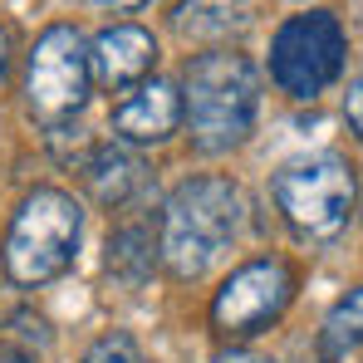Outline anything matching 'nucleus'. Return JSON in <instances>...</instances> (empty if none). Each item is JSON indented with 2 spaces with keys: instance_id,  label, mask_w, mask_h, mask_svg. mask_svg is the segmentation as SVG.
<instances>
[{
  "instance_id": "a211bd4d",
  "label": "nucleus",
  "mask_w": 363,
  "mask_h": 363,
  "mask_svg": "<svg viewBox=\"0 0 363 363\" xmlns=\"http://www.w3.org/2000/svg\"><path fill=\"white\" fill-rule=\"evenodd\" d=\"M0 363H35L25 349H15V344H0Z\"/></svg>"
},
{
  "instance_id": "6e6552de",
  "label": "nucleus",
  "mask_w": 363,
  "mask_h": 363,
  "mask_svg": "<svg viewBox=\"0 0 363 363\" xmlns=\"http://www.w3.org/2000/svg\"><path fill=\"white\" fill-rule=\"evenodd\" d=\"M177 128H182V94L167 79H143L113 108V133L123 143H167Z\"/></svg>"
},
{
  "instance_id": "6ab92c4d",
  "label": "nucleus",
  "mask_w": 363,
  "mask_h": 363,
  "mask_svg": "<svg viewBox=\"0 0 363 363\" xmlns=\"http://www.w3.org/2000/svg\"><path fill=\"white\" fill-rule=\"evenodd\" d=\"M99 5H113V10H133V5H143V0H99Z\"/></svg>"
},
{
  "instance_id": "9d476101",
  "label": "nucleus",
  "mask_w": 363,
  "mask_h": 363,
  "mask_svg": "<svg viewBox=\"0 0 363 363\" xmlns=\"http://www.w3.org/2000/svg\"><path fill=\"white\" fill-rule=\"evenodd\" d=\"M84 182H89V191H94L99 206L118 211V206L133 201V191L143 186V162L128 147H118V143H104V147H94L84 157Z\"/></svg>"
},
{
  "instance_id": "39448f33",
  "label": "nucleus",
  "mask_w": 363,
  "mask_h": 363,
  "mask_svg": "<svg viewBox=\"0 0 363 363\" xmlns=\"http://www.w3.org/2000/svg\"><path fill=\"white\" fill-rule=\"evenodd\" d=\"M349 55V35L334 10H304L290 15L270 40V79L290 99H319L339 74Z\"/></svg>"
},
{
  "instance_id": "2eb2a0df",
  "label": "nucleus",
  "mask_w": 363,
  "mask_h": 363,
  "mask_svg": "<svg viewBox=\"0 0 363 363\" xmlns=\"http://www.w3.org/2000/svg\"><path fill=\"white\" fill-rule=\"evenodd\" d=\"M344 118H349V128L363 138V74L349 84V94H344Z\"/></svg>"
},
{
  "instance_id": "dca6fc26",
  "label": "nucleus",
  "mask_w": 363,
  "mask_h": 363,
  "mask_svg": "<svg viewBox=\"0 0 363 363\" xmlns=\"http://www.w3.org/2000/svg\"><path fill=\"white\" fill-rule=\"evenodd\" d=\"M211 363H275V359H265V354H255V349H245V344H231V349H221Z\"/></svg>"
},
{
  "instance_id": "ddd939ff",
  "label": "nucleus",
  "mask_w": 363,
  "mask_h": 363,
  "mask_svg": "<svg viewBox=\"0 0 363 363\" xmlns=\"http://www.w3.org/2000/svg\"><path fill=\"white\" fill-rule=\"evenodd\" d=\"M359 349H363V285L329 304L324 329H319V354H324V363H339V359H349V354H359Z\"/></svg>"
},
{
  "instance_id": "f8f14e48",
  "label": "nucleus",
  "mask_w": 363,
  "mask_h": 363,
  "mask_svg": "<svg viewBox=\"0 0 363 363\" xmlns=\"http://www.w3.org/2000/svg\"><path fill=\"white\" fill-rule=\"evenodd\" d=\"M172 25L191 40H221L250 25V5L245 0H182L172 10Z\"/></svg>"
},
{
  "instance_id": "f03ea898",
  "label": "nucleus",
  "mask_w": 363,
  "mask_h": 363,
  "mask_svg": "<svg viewBox=\"0 0 363 363\" xmlns=\"http://www.w3.org/2000/svg\"><path fill=\"white\" fill-rule=\"evenodd\" d=\"M241 231V186L231 177H186L162 206V260L177 280H201Z\"/></svg>"
},
{
  "instance_id": "1a4fd4ad",
  "label": "nucleus",
  "mask_w": 363,
  "mask_h": 363,
  "mask_svg": "<svg viewBox=\"0 0 363 363\" xmlns=\"http://www.w3.org/2000/svg\"><path fill=\"white\" fill-rule=\"evenodd\" d=\"M94 64V79L108 84V89H128V84H143L157 64V40L143 30V25H113L94 40L89 50Z\"/></svg>"
},
{
  "instance_id": "0eeeda50",
  "label": "nucleus",
  "mask_w": 363,
  "mask_h": 363,
  "mask_svg": "<svg viewBox=\"0 0 363 363\" xmlns=\"http://www.w3.org/2000/svg\"><path fill=\"white\" fill-rule=\"evenodd\" d=\"M295 285H300V275H295L290 260H280V255H255V260L236 265V270L221 280V290H216V300H211V324H216L221 334H231V339H250V334L270 329V324L290 309Z\"/></svg>"
},
{
  "instance_id": "f3484780",
  "label": "nucleus",
  "mask_w": 363,
  "mask_h": 363,
  "mask_svg": "<svg viewBox=\"0 0 363 363\" xmlns=\"http://www.w3.org/2000/svg\"><path fill=\"white\" fill-rule=\"evenodd\" d=\"M10 55H15V30L0 20V84H5V74H10Z\"/></svg>"
},
{
  "instance_id": "7ed1b4c3",
  "label": "nucleus",
  "mask_w": 363,
  "mask_h": 363,
  "mask_svg": "<svg viewBox=\"0 0 363 363\" xmlns=\"http://www.w3.org/2000/svg\"><path fill=\"white\" fill-rule=\"evenodd\" d=\"M84 241V206L60 186H35L5 231V275L15 285H50L74 265Z\"/></svg>"
},
{
  "instance_id": "20e7f679",
  "label": "nucleus",
  "mask_w": 363,
  "mask_h": 363,
  "mask_svg": "<svg viewBox=\"0 0 363 363\" xmlns=\"http://www.w3.org/2000/svg\"><path fill=\"white\" fill-rule=\"evenodd\" d=\"M270 196H275L285 226L300 241L319 245V241H334L349 226L359 182H354V167L339 152H314V157H300V162H285L270 177Z\"/></svg>"
},
{
  "instance_id": "f257e3e1",
  "label": "nucleus",
  "mask_w": 363,
  "mask_h": 363,
  "mask_svg": "<svg viewBox=\"0 0 363 363\" xmlns=\"http://www.w3.org/2000/svg\"><path fill=\"white\" fill-rule=\"evenodd\" d=\"M260 69L241 50H206L182 69V123L201 152H231L255 133Z\"/></svg>"
},
{
  "instance_id": "4468645a",
  "label": "nucleus",
  "mask_w": 363,
  "mask_h": 363,
  "mask_svg": "<svg viewBox=\"0 0 363 363\" xmlns=\"http://www.w3.org/2000/svg\"><path fill=\"white\" fill-rule=\"evenodd\" d=\"M84 363H147V359H143V349H138V339L128 329H108V334H99L89 344Z\"/></svg>"
},
{
  "instance_id": "423d86ee",
  "label": "nucleus",
  "mask_w": 363,
  "mask_h": 363,
  "mask_svg": "<svg viewBox=\"0 0 363 363\" xmlns=\"http://www.w3.org/2000/svg\"><path fill=\"white\" fill-rule=\"evenodd\" d=\"M89 79H94V64L84 50V35L74 25H50L25 64V104L40 123H64L74 118L89 99Z\"/></svg>"
},
{
  "instance_id": "9b49d317",
  "label": "nucleus",
  "mask_w": 363,
  "mask_h": 363,
  "mask_svg": "<svg viewBox=\"0 0 363 363\" xmlns=\"http://www.w3.org/2000/svg\"><path fill=\"white\" fill-rule=\"evenodd\" d=\"M157 255H162V245L152 241V231H147L143 221H128V226H118V231L108 236L104 270H108V280H118L128 290H143L147 275L157 270Z\"/></svg>"
}]
</instances>
